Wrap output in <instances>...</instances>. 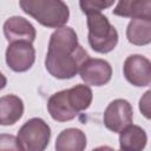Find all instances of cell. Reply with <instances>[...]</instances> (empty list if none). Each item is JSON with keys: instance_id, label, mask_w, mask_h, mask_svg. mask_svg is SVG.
<instances>
[{"instance_id": "obj_4", "label": "cell", "mask_w": 151, "mask_h": 151, "mask_svg": "<svg viewBox=\"0 0 151 151\" xmlns=\"http://www.w3.org/2000/svg\"><path fill=\"white\" fill-rule=\"evenodd\" d=\"M24 151H45L50 143L51 129L41 118L28 119L17 136Z\"/></svg>"}, {"instance_id": "obj_9", "label": "cell", "mask_w": 151, "mask_h": 151, "mask_svg": "<svg viewBox=\"0 0 151 151\" xmlns=\"http://www.w3.org/2000/svg\"><path fill=\"white\" fill-rule=\"evenodd\" d=\"M4 34L6 40L11 42L15 41H26L33 42L37 35L34 26L22 17H11L4 24Z\"/></svg>"}, {"instance_id": "obj_16", "label": "cell", "mask_w": 151, "mask_h": 151, "mask_svg": "<svg viewBox=\"0 0 151 151\" xmlns=\"http://www.w3.org/2000/svg\"><path fill=\"white\" fill-rule=\"evenodd\" d=\"M67 96H68V100H70L72 107L78 113L80 111L88 109L92 103V99H93L92 90L85 84H78V85L68 88Z\"/></svg>"}, {"instance_id": "obj_13", "label": "cell", "mask_w": 151, "mask_h": 151, "mask_svg": "<svg viewBox=\"0 0 151 151\" xmlns=\"http://www.w3.org/2000/svg\"><path fill=\"white\" fill-rule=\"evenodd\" d=\"M147 143L144 129L131 124L119 132V146L122 151H143Z\"/></svg>"}, {"instance_id": "obj_6", "label": "cell", "mask_w": 151, "mask_h": 151, "mask_svg": "<svg viewBox=\"0 0 151 151\" xmlns=\"http://www.w3.org/2000/svg\"><path fill=\"white\" fill-rule=\"evenodd\" d=\"M6 64L14 72L28 71L35 61V50L31 42H11L6 50Z\"/></svg>"}, {"instance_id": "obj_3", "label": "cell", "mask_w": 151, "mask_h": 151, "mask_svg": "<svg viewBox=\"0 0 151 151\" xmlns=\"http://www.w3.org/2000/svg\"><path fill=\"white\" fill-rule=\"evenodd\" d=\"M87 40L91 48L98 53H109L118 44V32L103 13L87 14Z\"/></svg>"}, {"instance_id": "obj_17", "label": "cell", "mask_w": 151, "mask_h": 151, "mask_svg": "<svg viewBox=\"0 0 151 151\" xmlns=\"http://www.w3.org/2000/svg\"><path fill=\"white\" fill-rule=\"evenodd\" d=\"M114 4L113 0L105 1V0H83L79 2V6L83 11V13L92 14V13H101L103 9L109 8Z\"/></svg>"}, {"instance_id": "obj_1", "label": "cell", "mask_w": 151, "mask_h": 151, "mask_svg": "<svg viewBox=\"0 0 151 151\" xmlns=\"http://www.w3.org/2000/svg\"><path fill=\"white\" fill-rule=\"evenodd\" d=\"M90 58L78 42V35L71 27L57 28L50 37L45 67L57 79H71Z\"/></svg>"}, {"instance_id": "obj_21", "label": "cell", "mask_w": 151, "mask_h": 151, "mask_svg": "<svg viewBox=\"0 0 151 151\" xmlns=\"http://www.w3.org/2000/svg\"><path fill=\"white\" fill-rule=\"evenodd\" d=\"M6 84H7V79H6V77L0 72V90H2V88L6 86Z\"/></svg>"}, {"instance_id": "obj_5", "label": "cell", "mask_w": 151, "mask_h": 151, "mask_svg": "<svg viewBox=\"0 0 151 151\" xmlns=\"http://www.w3.org/2000/svg\"><path fill=\"white\" fill-rule=\"evenodd\" d=\"M133 120V110L125 99L112 100L104 112V124L112 132H122L130 126Z\"/></svg>"}, {"instance_id": "obj_15", "label": "cell", "mask_w": 151, "mask_h": 151, "mask_svg": "<svg viewBox=\"0 0 151 151\" xmlns=\"http://www.w3.org/2000/svg\"><path fill=\"white\" fill-rule=\"evenodd\" d=\"M129 42L137 46H144L151 42V20L132 19L126 28Z\"/></svg>"}, {"instance_id": "obj_22", "label": "cell", "mask_w": 151, "mask_h": 151, "mask_svg": "<svg viewBox=\"0 0 151 151\" xmlns=\"http://www.w3.org/2000/svg\"><path fill=\"white\" fill-rule=\"evenodd\" d=\"M119 151H122V150H119Z\"/></svg>"}, {"instance_id": "obj_14", "label": "cell", "mask_w": 151, "mask_h": 151, "mask_svg": "<svg viewBox=\"0 0 151 151\" xmlns=\"http://www.w3.org/2000/svg\"><path fill=\"white\" fill-rule=\"evenodd\" d=\"M54 147L55 151H84L86 147V136L79 129H65L58 134Z\"/></svg>"}, {"instance_id": "obj_19", "label": "cell", "mask_w": 151, "mask_h": 151, "mask_svg": "<svg viewBox=\"0 0 151 151\" xmlns=\"http://www.w3.org/2000/svg\"><path fill=\"white\" fill-rule=\"evenodd\" d=\"M150 94H151V92L147 91L139 101V110L147 119L150 118Z\"/></svg>"}, {"instance_id": "obj_20", "label": "cell", "mask_w": 151, "mask_h": 151, "mask_svg": "<svg viewBox=\"0 0 151 151\" xmlns=\"http://www.w3.org/2000/svg\"><path fill=\"white\" fill-rule=\"evenodd\" d=\"M92 151H114L112 147L107 146V145H101V146H98L96 149H93Z\"/></svg>"}, {"instance_id": "obj_18", "label": "cell", "mask_w": 151, "mask_h": 151, "mask_svg": "<svg viewBox=\"0 0 151 151\" xmlns=\"http://www.w3.org/2000/svg\"><path fill=\"white\" fill-rule=\"evenodd\" d=\"M0 151H24L15 136L8 133L0 134Z\"/></svg>"}, {"instance_id": "obj_10", "label": "cell", "mask_w": 151, "mask_h": 151, "mask_svg": "<svg viewBox=\"0 0 151 151\" xmlns=\"http://www.w3.org/2000/svg\"><path fill=\"white\" fill-rule=\"evenodd\" d=\"M47 110L50 116L54 120L61 123L72 120L78 114V112L72 107L68 100L67 90H63L52 94L47 101Z\"/></svg>"}, {"instance_id": "obj_8", "label": "cell", "mask_w": 151, "mask_h": 151, "mask_svg": "<svg viewBox=\"0 0 151 151\" xmlns=\"http://www.w3.org/2000/svg\"><path fill=\"white\" fill-rule=\"evenodd\" d=\"M78 73L80 74L81 80L85 81L86 85L103 86L111 80L112 67L104 59L88 58L81 65Z\"/></svg>"}, {"instance_id": "obj_7", "label": "cell", "mask_w": 151, "mask_h": 151, "mask_svg": "<svg viewBox=\"0 0 151 151\" xmlns=\"http://www.w3.org/2000/svg\"><path fill=\"white\" fill-rule=\"evenodd\" d=\"M123 73L126 80L133 86H147L151 83V63L144 55L131 54L124 61Z\"/></svg>"}, {"instance_id": "obj_11", "label": "cell", "mask_w": 151, "mask_h": 151, "mask_svg": "<svg viewBox=\"0 0 151 151\" xmlns=\"http://www.w3.org/2000/svg\"><path fill=\"white\" fill-rule=\"evenodd\" d=\"M113 14L131 19L151 20V1L150 0H122L118 1Z\"/></svg>"}, {"instance_id": "obj_2", "label": "cell", "mask_w": 151, "mask_h": 151, "mask_svg": "<svg viewBox=\"0 0 151 151\" xmlns=\"http://www.w3.org/2000/svg\"><path fill=\"white\" fill-rule=\"evenodd\" d=\"M21 9L48 28L64 27L70 18V9L61 0H21Z\"/></svg>"}, {"instance_id": "obj_12", "label": "cell", "mask_w": 151, "mask_h": 151, "mask_svg": "<svg viewBox=\"0 0 151 151\" xmlns=\"http://www.w3.org/2000/svg\"><path fill=\"white\" fill-rule=\"evenodd\" d=\"M24 114V101L14 94L0 98V125L8 126L15 124Z\"/></svg>"}]
</instances>
